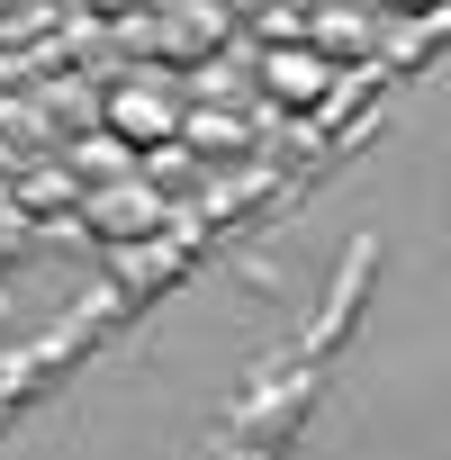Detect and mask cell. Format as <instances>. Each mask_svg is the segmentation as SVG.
Listing matches in <instances>:
<instances>
[{"mask_svg": "<svg viewBox=\"0 0 451 460\" xmlns=\"http://www.w3.org/2000/svg\"><path fill=\"white\" fill-rule=\"evenodd\" d=\"M100 127H109V145H127V154H172V145L190 136V100H181L172 73H118V82L100 91Z\"/></svg>", "mask_w": 451, "mask_h": 460, "instance_id": "6da1fadb", "label": "cell"}, {"mask_svg": "<svg viewBox=\"0 0 451 460\" xmlns=\"http://www.w3.org/2000/svg\"><path fill=\"white\" fill-rule=\"evenodd\" d=\"M163 226V190L154 181H100L82 190V235H109V244H136Z\"/></svg>", "mask_w": 451, "mask_h": 460, "instance_id": "3957f363", "label": "cell"}, {"mask_svg": "<svg viewBox=\"0 0 451 460\" xmlns=\"http://www.w3.org/2000/svg\"><path fill=\"white\" fill-rule=\"evenodd\" d=\"M253 82H262V100L271 109H334V91H343V64L334 55H316V46H253Z\"/></svg>", "mask_w": 451, "mask_h": 460, "instance_id": "7a4b0ae2", "label": "cell"}, {"mask_svg": "<svg viewBox=\"0 0 451 460\" xmlns=\"http://www.w3.org/2000/svg\"><path fill=\"white\" fill-rule=\"evenodd\" d=\"M0 370H10V361H0Z\"/></svg>", "mask_w": 451, "mask_h": 460, "instance_id": "5b68a950", "label": "cell"}, {"mask_svg": "<svg viewBox=\"0 0 451 460\" xmlns=\"http://www.w3.org/2000/svg\"><path fill=\"white\" fill-rule=\"evenodd\" d=\"M181 145H199V154H235L244 145V118L235 109H190V136Z\"/></svg>", "mask_w": 451, "mask_h": 460, "instance_id": "277c9868", "label": "cell"}]
</instances>
